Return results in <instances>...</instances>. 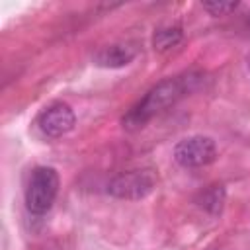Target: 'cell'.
I'll use <instances>...</instances> for the list:
<instances>
[{
    "label": "cell",
    "mask_w": 250,
    "mask_h": 250,
    "mask_svg": "<svg viewBox=\"0 0 250 250\" xmlns=\"http://www.w3.org/2000/svg\"><path fill=\"white\" fill-rule=\"evenodd\" d=\"M189 80H191V76H186V78L182 76V78H166V80L158 82L123 117V127L127 131H137V129L145 127L154 115H158L164 109H168L170 105H174L189 90V86H188Z\"/></svg>",
    "instance_id": "6da1fadb"
},
{
    "label": "cell",
    "mask_w": 250,
    "mask_h": 250,
    "mask_svg": "<svg viewBox=\"0 0 250 250\" xmlns=\"http://www.w3.org/2000/svg\"><path fill=\"white\" fill-rule=\"evenodd\" d=\"M59 193V174L51 166H37L25 188V205L33 215L47 213Z\"/></svg>",
    "instance_id": "7a4b0ae2"
},
{
    "label": "cell",
    "mask_w": 250,
    "mask_h": 250,
    "mask_svg": "<svg viewBox=\"0 0 250 250\" xmlns=\"http://www.w3.org/2000/svg\"><path fill=\"white\" fill-rule=\"evenodd\" d=\"M156 174L150 168H137V170H127L117 176H113L107 184V193L117 197V199H129L137 201L152 193L156 188Z\"/></svg>",
    "instance_id": "3957f363"
},
{
    "label": "cell",
    "mask_w": 250,
    "mask_h": 250,
    "mask_svg": "<svg viewBox=\"0 0 250 250\" xmlns=\"http://www.w3.org/2000/svg\"><path fill=\"white\" fill-rule=\"evenodd\" d=\"M215 156H217L215 141L211 137H203V135H193V137L182 139L174 146V158L184 168L207 166L215 160Z\"/></svg>",
    "instance_id": "277c9868"
},
{
    "label": "cell",
    "mask_w": 250,
    "mask_h": 250,
    "mask_svg": "<svg viewBox=\"0 0 250 250\" xmlns=\"http://www.w3.org/2000/svg\"><path fill=\"white\" fill-rule=\"evenodd\" d=\"M74 123H76L74 111L70 109V105H66L62 102H55V104L47 105L37 115V129L49 139L66 135L68 131L74 129Z\"/></svg>",
    "instance_id": "5b68a950"
},
{
    "label": "cell",
    "mask_w": 250,
    "mask_h": 250,
    "mask_svg": "<svg viewBox=\"0 0 250 250\" xmlns=\"http://www.w3.org/2000/svg\"><path fill=\"white\" fill-rule=\"evenodd\" d=\"M137 57V47L131 43H113L105 45L94 55V64L102 68H121L127 66Z\"/></svg>",
    "instance_id": "8992f818"
},
{
    "label": "cell",
    "mask_w": 250,
    "mask_h": 250,
    "mask_svg": "<svg viewBox=\"0 0 250 250\" xmlns=\"http://www.w3.org/2000/svg\"><path fill=\"white\" fill-rule=\"evenodd\" d=\"M180 39H182V29L176 27V25H166V27H160V29L154 31V35H152V47L156 51L164 53V51L176 47L180 43Z\"/></svg>",
    "instance_id": "52a82bcc"
},
{
    "label": "cell",
    "mask_w": 250,
    "mask_h": 250,
    "mask_svg": "<svg viewBox=\"0 0 250 250\" xmlns=\"http://www.w3.org/2000/svg\"><path fill=\"white\" fill-rule=\"evenodd\" d=\"M197 203L203 209H207L209 213H219L223 209V203H225V189H223V186H209L207 189H203L199 193Z\"/></svg>",
    "instance_id": "ba28073f"
},
{
    "label": "cell",
    "mask_w": 250,
    "mask_h": 250,
    "mask_svg": "<svg viewBox=\"0 0 250 250\" xmlns=\"http://www.w3.org/2000/svg\"><path fill=\"white\" fill-rule=\"evenodd\" d=\"M238 8V2H205L203 10H207L211 16H225Z\"/></svg>",
    "instance_id": "9c48e42d"
},
{
    "label": "cell",
    "mask_w": 250,
    "mask_h": 250,
    "mask_svg": "<svg viewBox=\"0 0 250 250\" xmlns=\"http://www.w3.org/2000/svg\"><path fill=\"white\" fill-rule=\"evenodd\" d=\"M246 66H248V70H250V53L246 55Z\"/></svg>",
    "instance_id": "30bf717a"
},
{
    "label": "cell",
    "mask_w": 250,
    "mask_h": 250,
    "mask_svg": "<svg viewBox=\"0 0 250 250\" xmlns=\"http://www.w3.org/2000/svg\"><path fill=\"white\" fill-rule=\"evenodd\" d=\"M248 25H250V16H248Z\"/></svg>",
    "instance_id": "8fae6325"
}]
</instances>
